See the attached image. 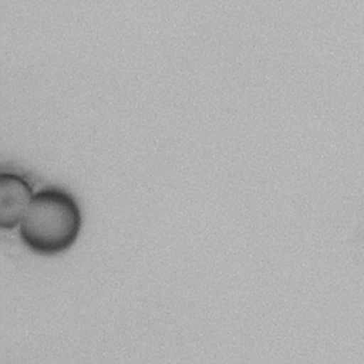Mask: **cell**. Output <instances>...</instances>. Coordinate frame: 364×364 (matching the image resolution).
Masks as SVG:
<instances>
[{"mask_svg":"<svg viewBox=\"0 0 364 364\" xmlns=\"http://www.w3.org/2000/svg\"><path fill=\"white\" fill-rule=\"evenodd\" d=\"M34 193L23 175L6 171L0 173V228L3 230L18 228Z\"/></svg>","mask_w":364,"mask_h":364,"instance_id":"2","label":"cell"},{"mask_svg":"<svg viewBox=\"0 0 364 364\" xmlns=\"http://www.w3.org/2000/svg\"><path fill=\"white\" fill-rule=\"evenodd\" d=\"M82 210L65 189H38L18 225L24 246L36 255L55 256L70 250L80 237Z\"/></svg>","mask_w":364,"mask_h":364,"instance_id":"1","label":"cell"}]
</instances>
